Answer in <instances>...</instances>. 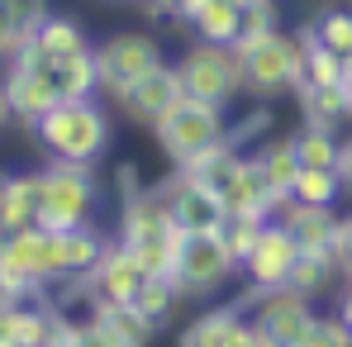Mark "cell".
<instances>
[{"label":"cell","mask_w":352,"mask_h":347,"mask_svg":"<svg viewBox=\"0 0 352 347\" xmlns=\"http://www.w3.org/2000/svg\"><path fill=\"white\" fill-rule=\"evenodd\" d=\"M115 5H143V0H115Z\"/></svg>","instance_id":"cell-46"},{"label":"cell","mask_w":352,"mask_h":347,"mask_svg":"<svg viewBox=\"0 0 352 347\" xmlns=\"http://www.w3.org/2000/svg\"><path fill=\"white\" fill-rule=\"evenodd\" d=\"M234 5H252V0H234Z\"/></svg>","instance_id":"cell-48"},{"label":"cell","mask_w":352,"mask_h":347,"mask_svg":"<svg viewBox=\"0 0 352 347\" xmlns=\"http://www.w3.org/2000/svg\"><path fill=\"white\" fill-rule=\"evenodd\" d=\"M153 190L167 200V210H172V219H176V229H181V233H219V224L229 219L224 200H219L214 190L195 186L181 167H176V176H167V181L153 186Z\"/></svg>","instance_id":"cell-11"},{"label":"cell","mask_w":352,"mask_h":347,"mask_svg":"<svg viewBox=\"0 0 352 347\" xmlns=\"http://www.w3.org/2000/svg\"><path fill=\"white\" fill-rule=\"evenodd\" d=\"M300 347H352V328L338 319V314L314 319V328L305 333V343H300Z\"/></svg>","instance_id":"cell-34"},{"label":"cell","mask_w":352,"mask_h":347,"mask_svg":"<svg viewBox=\"0 0 352 347\" xmlns=\"http://www.w3.org/2000/svg\"><path fill=\"white\" fill-rule=\"evenodd\" d=\"M305 34H309L319 48H329L333 58H352V5H324V10L305 24Z\"/></svg>","instance_id":"cell-26"},{"label":"cell","mask_w":352,"mask_h":347,"mask_svg":"<svg viewBox=\"0 0 352 347\" xmlns=\"http://www.w3.org/2000/svg\"><path fill=\"white\" fill-rule=\"evenodd\" d=\"M67 347H119V343L96 324V319H91V324H76V333H72V343H67Z\"/></svg>","instance_id":"cell-39"},{"label":"cell","mask_w":352,"mask_h":347,"mask_svg":"<svg viewBox=\"0 0 352 347\" xmlns=\"http://www.w3.org/2000/svg\"><path fill=\"white\" fill-rule=\"evenodd\" d=\"M0 347H24V304H0Z\"/></svg>","instance_id":"cell-35"},{"label":"cell","mask_w":352,"mask_h":347,"mask_svg":"<svg viewBox=\"0 0 352 347\" xmlns=\"http://www.w3.org/2000/svg\"><path fill=\"white\" fill-rule=\"evenodd\" d=\"M343 86L352 91V58H343Z\"/></svg>","instance_id":"cell-45"},{"label":"cell","mask_w":352,"mask_h":347,"mask_svg":"<svg viewBox=\"0 0 352 347\" xmlns=\"http://www.w3.org/2000/svg\"><path fill=\"white\" fill-rule=\"evenodd\" d=\"M238 62H243V91H252V96L267 100V96L295 91L305 48H300V38H286V34L276 29V34H267V38L238 48Z\"/></svg>","instance_id":"cell-5"},{"label":"cell","mask_w":352,"mask_h":347,"mask_svg":"<svg viewBox=\"0 0 352 347\" xmlns=\"http://www.w3.org/2000/svg\"><path fill=\"white\" fill-rule=\"evenodd\" d=\"M24 38H29V34H24V29H19V19H14V14H10V5H5V0H0V62H10V58H14V53H19V43H24Z\"/></svg>","instance_id":"cell-36"},{"label":"cell","mask_w":352,"mask_h":347,"mask_svg":"<svg viewBox=\"0 0 352 347\" xmlns=\"http://www.w3.org/2000/svg\"><path fill=\"white\" fill-rule=\"evenodd\" d=\"M224 210L229 214H262V219H276V210H281V200L272 195V186H267V176H262V167L248 157L243 162V172H238V181L224 190Z\"/></svg>","instance_id":"cell-18"},{"label":"cell","mask_w":352,"mask_h":347,"mask_svg":"<svg viewBox=\"0 0 352 347\" xmlns=\"http://www.w3.org/2000/svg\"><path fill=\"white\" fill-rule=\"evenodd\" d=\"M243 162H248V157H243V148H234L229 138H219L214 148H205V153H200L190 167H181V172L190 176L195 186H205V190H214V195L224 200V190H229V186L238 181Z\"/></svg>","instance_id":"cell-17"},{"label":"cell","mask_w":352,"mask_h":347,"mask_svg":"<svg viewBox=\"0 0 352 347\" xmlns=\"http://www.w3.org/2000/svg\"><path fill=\"white\" fill-rule=\"evenodd\" d=\"M91 319L115 338L119 347H148L153 343V319L138 309V304H91Z\"/></svg>","instance_id":"cell-20"},{"label":"cell","mask_w":352,"mask_h":347,"mask_svg":"<svg viewBox=\"0 0 352 347\" xmlns=\"http://www.w3.org/2000/svg\"><path fill=\"white\" fill-rule=\"evenodd\" d=\"M314 309H309V295H300V290H272V295H262V314L252 319V328H257V343L262 347H300L305 343V333L314 328Z\"/></svg>","instance_id":"cell-10"},{"label":"cell","mask_w":352,"mask_h":347,"mask_svg":"<svg viewBox=\"0 0 352 347\" xmlns=\"http://www.w3.org/2000/svg\"><path fill=\"white\" fill-rule=\"evenodd\" d=\"M338 176H343V186L352 190V138L338 148Z\"/></svg>","instance_id":"cell-42"},{"label":"cell","mask_w":352,"mask_h":347,"mask_svg":"<svg viewBox=\"0 0 352 347\" xmlns=\"http://www.w3.org/2000/svg\"><path fill=\"white\" fill-rule=\"evenodd\" d=\"M5 5H10V14L19 19V29H24V34H34V29L53 14V10H48V0H5Z\"/></svg>","instance_id":"cell-37"},{"label":"cell","mask_w":352,"mask_h":347,"mask_svg":"<svg viewBox=\"0 0 352 347\" xmlns=\"http://www.w3.org/2000/svg\"><path fill=\"white\" fill-rule=\"evenodd\" d=\"M295 138V153H300V162L305 167H333L338 172V133L333 128H314V124H305L300 133H291Z\"/></svg>","instance_id":"cell-28"},{"label":"cell","mask_w":352,"mask_h":347,"mask_svg":"<svg viewBox=\"0 0 352 347\" xmlns=\"http://www.w3.org/2000/svg\"><path fill=\"white\" fill-rule=\"evenodd\" d=\"M29 43H34L43 58H53V62L72 58V53H81V48H91V43H86V29H81L72 14H48V19L29 34Z\"/></svg>","instance_id":"cell-23"},{"label":"cell","mask_w":352,"mask_h":347,"mask_svg":"<svg viewBox=\"0 0 352 347\" xmlns=\"http://www.w3.org/2000/svg\"><path fill=\"white\" fill-rule=\"evenodd\" d=\"M348 186H343V176L333 172V167H305L300 172V181H295L291 200H300V205H338V195H343Z\"/></svg>","instance_id":"cell-27"},{"label":"cell","mask_w":352,"mask_h":347,"mask_svg":"<svg viewBox=\"0 0 352 347\" xmlns=\"http://www.w3.org/2000/svg\"><path fill=\"white\" fill-rule=\"evenodd\" d=\"M338 319H343V324H348V328H352V290H348V295H343V300H338Z\"/></svg>","instance_id":"cell-43"},{"label":"cell","mask_w":352,"mask_h":347,"mask_svg":"<svg viewBox=\"0 0 352 347\" xmlns=\"http://www.w3.org/2000/svg\"><path fill=\"white\" fill-rule=\"evenodd\" d=\"M333 271H338V257L333 252H300V262H295V271H291V290L314 300L319 290L333 281Z\"/></svg>","instance_id":"cell-29"},{"label":"cell","mask_w":352,"mask_h":347,"mask_svg":"<svg viewBox=\"0 0 352 347\" xmlns=\"http://www.w3.org/2000/svg\"><path fill=\"white\" fill-rule=\"evenodd\" d=\"M243 304H248V300H238V304H229V309H210V314H200L195 324L181 328L176 347H229L234 324L243 319Z\"/></svg>","instance_id":"cell-25"},{"label":"cell","mask_w":352,"mask_h":347,"mask_svg":"<svg viewBox=\"0 0 352 347\" xmlns=\"http://www.w3.org/2000/svg\"><path fill=\"white\" fill-rule=\"evenodd\" d=\"M238 257L224 247L219 233H181V247H176V267H172V281L181 286V295L190 300H210L219 286L234 281Z\"/></svg>","instance_id":"cell-3"},{"label":"cell","mask_w":352,"mask_h":347,"mask_svg":"<svg viewBox=\"0 0 352 347\" xmlns=\"http://www.w3.org/2000/svg\"><path fill=\"white\" fill-rule=\"evenodd\" d=\"M34 138L53 162H96L110 143V119L96 100H58L34 124Z\"/></svg>","instance_id":"cell-1"},{"label":"cell","mask_w":352,"mask_h":347,"mask_svg":"<svg viewBox=\"0 0 352 347\" xmlns=\"http://www.w3.org/2000/svg\"><path fill=\"white\" fill-rule=\"evenodd\" d=\"M0 86H5V100H10V115L24 119L29 128L38 124V119L48 115L53 105L62 100L58 81H53V71H38V67H19V62H10L5 67V76H0Z\"/></svg>","instance_id":"cell-13"},{"label":"cell","mask_w":352,"mask_h":347,"mask_svg":"<svg viewBox=\"0 0 352 347\" xmlns=\"http://www.w3.org/2000/svg\"><path fill=\"white\" fill-rule=\"evenodd\" d=\"M176 300H181V286H176L172 276H148L143 281V290H138V309L153 319V328H162L167 319H172V309H176Z\"/></svg>","instance_id":"cell-30"},{"label":"cell","mask_w":352,"mask_h":347,"mask_svg":"<svg viewBox=\"0 0 352 347\" xmlns=\"http://www.w3.org/2000/svg\"><path fill=\"white\" fill-rule=\"evenodd\" d=\"M162 62V48L153 34H115L96 48V67H100V91L119 96L124 86H133L143 71H153Z\"/></svg>","instance_id":"cell-8"},{"label":"cell","mask_w":352,"mask_h":347,"mask_svg":"<svg viewBox=\"0 0 352 347\" xmlns=\"http://www.w3.org/2000/svg\"><path fill=\"white\" fill-rule=\"evenodd\" d=\"M300 262V243L291 238V229L281 219H267V229L257 238V247L248 252L243 271H248V286L257 295H272V290H286L291 286V271Z\"/></svg>","instance_id":"cell-9"},{"label":"cell","mask_w":352,"mask_h":347,"mask_svg":"<svg viewBox=\"0 0 352 347\" xmlns=\"http://www.w3.org/2000/svg\"><path fill=\"white\" fill-rule=\"evenodd\" d=\"M5 300H10V295H5V290H0V304H5Z\"/></svg>","instance_id":"cell-47"},{"label":"cell","mask_w":352,"mask_h":347,"mask_svg":"<svg viewBox=\"0 0 352 347\" xmlns=\"http://www.w3.org/2000/svg\"><path fill=\"white\" fill-rule=\"evenodd\" d=\"M272 124H276V115H272L267 105H257V110H248V115L238 119L234 128H224V138H229L234 148H243V153H252V148H262V138L272 133Z\"/></svg>","instance_id":"cell-33"},{"label":"cell","mask_w":352,"mask_h":347,"mask_svg":"<svg viewBox=\"0 0 352 347\" xmlns=\"http://www.w3.org/2000/svg\"><path fill=\"white\" fill-rule=\"evenodd\" d=\"M62 247H67V271H72V281H81V276H91V271L105 262L110 238L96 229V224H81V229L62 233Z\"/></svg>","instance_id":"cell-24"},{"label":"cell","mask_w":352,"mask_h":347,"mask_svg":"<svg viewBox=\"0 0 352 347\" xmlns=\"http://www.w3.org/2000/svg\"><path fill=\"white\" fill-rule=\"evenodd\" d=\"M153 133H157V148L172 157L176 167H190L205 148H214V143L224 138V110L186 96V100H181V105H176Z\"/></svg>","instance_id":"cell-6"},{"label":"cell","mask_w":352,"mask_h":347,"mask_svg":"<svg viewBox=\"0 0 352 347\" xmlns=\"http://www.w3.org/2000/svg\"><path fill=\"white\" fill-rule=\"evenodd\" d=\"M115 190H119V200L143 195V190H148V186H143V172H138L133 162H119V167H115Z\"/></svg>","instance_id":"cell-38"},{"label":"cell","mask_w":352,"mask_h":347,"mask_svg":"<svg viewBox=\"0 0 352 347\" xmlns=\"http://www.w3.org/2000/svg\"><path fill=\"white\" fill-rule=\"evenodd\" d=\"M262 229H267V219H262V214H229V219L219 224V238H224V247L238 257V267H243V262H248V252L257 247Z\"/></svg>","instance_id":"cell-32"},{"label":"cell","mask_w":352,"mask_h":347,"mask_svg":"<svg viewBox=\"0 0 352 347\" xmlns=\"http://www.w3.org/2000/svg\"><path fill=\"white\" fill-rule=\"evenodd\" d=\"M5 119H10V100H5V86H0V128H5Z\"/></svg>","instance_id":"cell-44"},{"label":"cell","mask_w":352,"mask_h":347,"mask_svg":"<svg viewBox=\"0 0 352 347\" xmlns=\"http://www.w3.org/2000/svg\"><path fill=\"white\" fill-rule=\"evenodd\" d=\"M238 19H243V5L234 0H186V10L176 14L181 29H195L200 43H238Z\"/></svg>","instance_id":"cell-14"},{"label":"cell","mask_w":352,"mask_h":347,"mask_svg":"<svg viewBox=\"0 0 352 347\" xmlns=\"http://www.w3.org/2000/svg\"><path fill=\"white\" fill-rule=\"evenodd\" d=\"M276 219L291 229V238L300 243V252H333V233H338V214L329 205H300L286 200L276 210Z\"/></svg>","instance_id":"cell-15"},{"label":"cell","mask_w":352,"mask_h":347,"mask_svg":"<svg viewBox=\"0 0 352 347\" xmlns=\"http://www.w3.org/2000/svg\"><path fill=\"white\" fill-rule=\"evenodd\" d=\"M148 281V271H143V262L133 257V247H124V243H110V252H105V262L91 271V276H81V290L91 295V304H133L138 300V290Z\"/></svg>","instance_id":"cell-12"},{"label":"cell","mask_w":352,"mask_h":347,"mask_svg":"<svg viewBox=\"0 0 352 347\" xmlns=\"http://www.w3.org/2000/svg\"><path fill=\"white\" fill-rule=\"evenodd\" d=\"M181 100H186L181 71H176V67H167V62H157L153 71H143L133 86H124V91L115 96L119 110L133 119V124H148V128H157V124L172 115Z\"/></svg>","instance_id":"cell-7"},{"label":"cell","mask_w":352,"mask_h":347,"mask_svg":"<svg viewBox=\"0 0 352 347\" xmlns=\"http://www.w3.org/2000/svg\"><path fill=\"white\" fill-rule=\"evenodd\" d=\"M176 71H181V86H186L190 100H205V105H219V110L243 91V62L224 43H190L176 58Z\"/></svg>","instance_id":"cell-4"},{"label":"cell","mask_w":352,"mask_h":347,"mask_svg":"<svg viewBox=\"0 0 352 347\" xmlns=\"http://www.w3.org/2000/svg\"><path fill=\"white\" fill-rule=\"evenodd\" d=\"M53 81H58L62 100H96L100 91V67H96V48H81L72 58L53 62Z\"/></svg>","instance_id":"cell-22"},{"label":"cell","mask_w":352,"mask_h":347,"mask_svg":"<svg viewBox=\"0 0 352 347\" xmlns=\"http://www.w3.org/2000/svg\"><path fill=\"white\" fill-rule=\"evenodd\" d=\"M38 205H43V172H10V190L0 205V229L24 233L38 229Z\"/></svg>","instance_id":"cell-16"},{"label":"cell","mask_w":352,"mask_h":347,"mask_svg":"<svg viewBox=\"0 0 352 347\" xmlns=\"http://www.w3.org/2000/svg\"><path fill=\"white\" fill-rule=\"evenodd\" d=\"M252 162L262 167L267 186H272V195L286 205L291 190H295V181H300V172H305V162H300V153H295V138H276V143L252 148Z\"/></svg>","instance_id":"cell-19"},{"label":"cell","mask_w":352,"mask_h":347,"mask_svg":"<svg viewBox=\"0 0 352 347\" xmlns=\"http://www.w3.org/2000/svg\"><path fill=\"white\" fill-rule=\"evenodd\" d=\"M143 10H148L153 19H172L176 24V14L186 10V0H143Z\"/></svg>","instance_id":"cell-41"},{"label":"cell","mask_w":352,"mask_h":347,"mask_svg":"<svg viewBox=\"0 0 352 347\" xmlns=\"http://www.w3.org/2000/svg\"><path fill=\"white\" fill-rule=\"evenodd\" d=\"M96 172L91 162H53L43 167V205H38V224L53 233L81 229L91 224V210H96Z\"/></svg>","instance_id":"cell-2"},{"label":"cell","mask_w":352,"mask_h":347,"mask_svg":"<svg viewBox=\"0 0 352 347\" xmlns=\"http://www.w3.org/2000/svg\"><path fill=\"white\" fill-rule=\"evenodd\" d=\"M333 257H338V267L352 276V214H348V219H338V233H333Z\"/></svg>","instance_id":"cell-40"},{"label":"cell","mask_w":352,"mask_h":347,"mask_svg":"<svg viewBox=\"0 0 352 347\" xmlns=\"http://www.w3.org/2000/svg\"><path fill=\"white\" fill-rule=\"evenodd\" d=\"M295 100H300V110H305V124H314V128H333V133H338V124L352 119V91L343 81H338V86L295 91Z\"/></svg>","instance_id":"cell-21"},{"label":"cell","mask_w":352,"mask_h":347,"mask_svg":"<svg viewBox=\"0 0 352 347\" xmlns=\"http://www.w3.org/2000/svg\"><path fill=\"white\" fill-rule=\"evenodd\" d=\"M281 29V10H276V0H252V5H243V19H238V48H248V43H257V38H267V34H276Z\"/></svg>","instance_id":"cell-31"}]
</instances>
